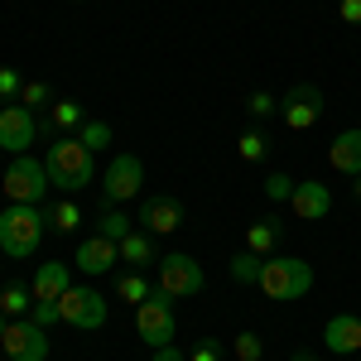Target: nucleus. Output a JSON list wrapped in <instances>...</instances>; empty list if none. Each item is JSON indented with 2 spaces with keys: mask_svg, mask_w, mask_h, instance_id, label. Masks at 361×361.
<instances>
[{
  "mask_svg": "<svg viewBox=\"0 0 361 361\" xmlns=\"http://www.w3.org/2000/svg\"><path fill=\"white\" fill-rule=\"evenodd\" d=\"M352 197H357V202H361V178H352Z\"/></svg>",
  "mask_w": 361,
  "mask_h": 361,
  "instance_id": "nucleus-37",
  "label": "nucleus"
},
{
  "mask_svg": "<svg viewBox=\"0 0 361 361\" xmlns=\"http://www.w3.org/2000/svg\"><path fill=\"white\" fill-rule=\"evenodd\" d=\"M145 188V164H140L135 154H116L106 173H102V193H106V207L116 202H130V197Z\"/></svg>",
  "mask_w": 361,
  "mask_h": 361,
  "instance_id": "nucleus-10",
  "label": "nucleus"
},
{
  "mask_svg": "<svg viewBox=\"0 0 361 361\" xmlns=\"http://www.w3.org/2000/svg\"><path fill=\"white\" fill-rule=\"evenodd\" d=\"M0 255H5V250H0Z\"/></svg>",
  "mask_w": 361,
  "mask_h": 361,
  "instance_id": "nucleus-41",
  "label": "nucleus"
},
{
  "mask_svg": "<svg viewBox=\"0 0 361 361\" xmlns=\"http://www.w3.org/2000/svg\"><path fill=\"white\" fill-rule=\"evenodd\" d=\"M44 231H49V212L34 202H10L0 212V250L10 260H29L44 241Z\"/></svg>",
  "mask_w": 361,
  "mask_h": 361,
  "instance_id": "nucleus-2",
  "label": "nucleus"
},
{
  "mask_svg": "<svg viewBox=\"0 0 361 361\" xmlns=\"http://www.w3.org/2000/svg\"><path fill=\"white\" fill-rule=\"evenodd\" d=\"M159 289H164L169 299H193V294L207 289V275H202V265H197L193 255L169 250V255H159Z\"/></svg>",
  "mask_w": 361,
  "mask_h": 361,
  "instance_id": "nucleus-6",
  "label": "nucleus"
},
{
  "mask_svg": "<svg viewBox=\"0 0 361 361\" xmlns=\"http://www.w3.org/2000/svg\"><path fill=\"white\" fill-rule=\"evenodd\" d=\"M135 333L145 337V347H169V342H173L178 323H173V299H169L164 289H154V294L135 308Z\"/></svg>",
  "mask_w": 361,
  "mask_h": 361,
  "instance_id": "nucleus-7",
  "label": "nucleus"
},
{
  "mask_svg": "<svg viewBox=\"0 0 361 361\" xmlns=\"http://www.w3.org/2000/svg\"><path fill=\"white\" fill-rule=\"evenodd\" d=\"M337 15L342 25H361V0H337Z\"/></svg>",
  "mask_w": 361,
  "mask_h": 361,
  "instance_id": "nucleus-35",
  "label": "nucleus"
},
{
  "mask_svg": "<svg viewBox=\"0 0 361 361\" xmlns=\"http://www.w3.org/2000/svg\"><path fill=\"white\" fill-rule=\"evenodd\" d=\"M106 299L92 289V284H73L63 299H58V323H68V328H78V333H97V328H106Z\"/></svg>",
  "mask_w": 361,
  "mask_h": 361,
  "instance_id": "nucleus-5",
  "label": "nucleus"
},
{
  "mask_svg": "<svg viewBox=\"0 0 361 361\" xmlns=\"http://www.w3.org/2000/svg\"><path fill=\"white\" fill-rule=\"evenodd\" d=\"M97 231H102L106 241H116V246H121V241H126V236H130L135 226H130V217H126L121 207H106V212L97 217Z\"/></svg>",
  "mask_w": 361,
  "mask_h": 361,
  "instance_id": "nucleus-24",
  "label": "nucleus"
},
{
  "mask_svg": "<svg viewBox=\"0 0 361 361\" xmlns=\"http://www.w3.org/2000/svg\"><path fill=\"white\" fill-rule=\"evenodd\" d=\"M236 154H241V159H246V164H260V159H265V154H270V140L260 135V130H246V135L236 140Z\"/></svg>",
  "mask_w": 361,
  "mask_h": 361,
  "instance_id": "nucleus-27",
  "label": "nucleus"
},
{
  "mask_svg": "<svg viewBox=\"0 0 361 361\" xmlns=\"http://www.w3.org/2000/svg\"><path fill=\"white\" fill-rule=\"evenodd\" d=\"M149 294H154V289H149V279L140 275V270H126V275L116 279V299H126V304H145V299H149Z\"/></svg>",
  "mask_w": 361,
  "mask_h": 361,
  "instance_id": "nucleus-23",
  "label": "nucleus"
},
{
  "mask_svg": "<svg viewBox=\"0 0 361 361\" xmlns=\"http://www.w3.org/2000/svg\"><path fill=\"white\" fill-rule=\"evenodd\" d=\"M328 164L347 178H361V130H342V135L328 145Z\"/></svg>",
  "mask_w": 361,
  "mask_h": 361,
  "instance_id": "nucleus-17",
  "label": "nucleus"
},
{
  "mask_svg": "<svg viewBox=\"0 0 361 361\" xmlns=\"http://www.w3.org/2000/svg\"><path fill=\"white\" fill-rule=\"evenodd\" d=\"M357 357H361V352H357Z\"/></svg>",
  "mask_w": 361,
  "mask_h": 361,
  "instance_id": "nucleus-42",
  "label": "nucleus"
},
{
  "mask_svg": "<svg viewBox=\"0 0 361 361\" xmlns=\"http://www.w3.org/2000/svg\"><path fill=\"white\" fill-rule=\"evenodd\" d=\"M0 347L10 361H49V328H39L34 318H10Z\"/></svg>",
  "mask_w": 361,
  "mask_h": 361,
  "instance_id": "nucleus-9",
  "label": "nucleus"
},
{
  "mask_svg": "<svg viewBox=\"0 0 361 361\" xmlns=\"http://www.w3.org/2000/svg\"><path fill=\"white\" fill-rule=\"evenodd\" d=\"M279 121H284V130H294V135L313 130V126L323 121V92H318L313 82L289 87L284 102H279Z\"/></svg>",
  "mask_w": 361,
  "mask_h": 361,
  "instance_id": "nucleus-8",
  "label": "nucleus"
},
{
  "mask_svg": "<svg viewBox=\"0 0 361 361\" xmlns=\"http://www.w3.org/2000/svg\"><path fill=\"white\" fill-rule=\"evenodd\" d=\"M44 212H49V226H54L58 236H68V231H78V226H82V207H78L73 197H63V202L44 207Z\"/></svg>",
  "mask_w": 361,
  "mask_h": 361,
  "instance_id": "nucleus-22",
  "label": "nucleus"
},
{
  "mask_svg": "<svg viewBox=\"0 0 361 361\" xmlns=\"http://www.w3.org/2000/svg\"><path fill=\"white\" fill-rule=\"evenodd\" d=\"M39 135V116L29 106H0V149L5 154H29V145Z\"/></svg>",
  "mask_w": 361,
  "mask_h": 361,
  "instance_id": "nucleus-11",
  "label": "nucleus"
},
{
  "mask_svg": "<svg viewBox=\"0 0 361 361\" xmlns=\"http://www.w3.org/2000/svg\"><path fill=\"white\" fill-rule=\"evenodd\" d=\"M154 361H188V352L178 342H169V347H154Z\"/></svg>",
  "mask_w": 361,
  "mask_h": 361,
  "instance_id": "nucleus-36",
  "label": "nucleus"
},
{
  "mask_svg": "<svg viewBox=\"0 0 361 361\" xmlns=\"http://www.w3.org/2000/svg\"><path fill=\"white\" fill-rule=\"evenodd\" d=\"M78 140H82L87 149L97 154V149H106V145H111V126H106V121H82V130H78Z\"/></svg>",
  "mask_w": 361,
  "mask_h": 361,
  "instance_id": "nucleus-28",
  "label": "nucleus"
},
{
  "mask_svg": "<svg viewBox=\"0 0 361 361\" xmlns=\"http://www.w3.org/2000/svg\"><path fill=\"white\" fill-rule=\"evenodd\" d=\"M294 183H299V178H289V173H270V178H265V197H270V202H289V197H294Z\"/></svg>",
  "mask_w": 361,
  "mask_h": 361,
  "instance_id": "nucleus-31",
  "label": "nucleus"
},
{
  "mask_svg": "<svg viewBox=\"0 0 361 361\" xmlns=\"http://www.w3.org/2000/svg\"><path fill=\"white\" fill-rule=\"evenodd\" d=\"M279 236H284V222H279V217H260V222L246 226V250H255V255H275Z\"/></svg>",
  "mask_w": 361,
  "mask_h": 361,
  "instance_id": "nucleus-19",
  "label": "nucleus"
},
{
  "mask_svg": "<svg viewBox=\"0 0 361 361\" xmlns=\"http://www.w3.org/2000/svg\"><path fill=\"white\" fill-rule=\"evenodd\" d=\"M140 231H149V236H173L178 226H183V202L169 193H154L140 202Z\"/></svg>",
  "mask_w": 361,
  "mask_h": 361,
  "instance_id": "nucleus-12",
  "label": "nucleus"
},
{
  "mask_svg": "<svg viewBox=\"0 0 361 361\" xmlns=\"http://www.w3.org/2000/svg\"><path fill=\"white\" fill-rule=\"evenodd\" d=\"M5 323H10V318H5V313H0V337H5Z\"/></svg>",
  "mask_w": 361,
  "mask_h": 361,
  "instance_id": "nucleus-39",
  "label": "nucleus"
},
{
  "mask_svg": "<svg viewBox=\"0 0 361 361\" xmlns=\"http://www.w3.org/2000/svg\"><path fill=\"white\" fill-rule=\"evenodd\" d=\"M294 361H318V357H313V352H299V357H294Z\"/></svg>",
  "mask_w": 361,
  "mask_h": 361,
  "instance_id": "nucleus-38",
  "label": "nucleus"
},
{
  "mask_svg": "<svg viewBox=\"0 0 361 361\" xmlns=\"http://www.w3.org/2000/svg\"><path fill=\"white\" fill-rule=\"evenodd\" d=\"M116 260H121V246H116V241H106L102 231H92L82 246H78V255H73V265H78L87 279H92V275H106V270H116Z\"/></svg>",
  "mask_w": 361,
  "mask_h": 361,
  "instance_id": "nucleus-14",
  "label": "nucleus"
},
{
  "mask_svg": "<svg viewBox=\"0 0 361 361\" xmlns=\"http://www.w3.org/2000/svg\"><path fill=\"white\" fill-rule=\"evenodd\" d=\"M82 121H87V116H82V106L63 97V102H54V106L44 111L39 130H49V135H78V130H82Z\"/></svg>",
  "mask_w": 361,
  "mask_h": 361,
  "instance_id": "nucleus-18",
  "label": "nucleus"
},
{
  "mask_svg": "<svg viewBox=\"0 0 361 361\" xmlns=\"http://www.w3.org/2000/svg\"><path fill=\"white\" fill-rule=\"evenodd\" d=\"M92 159H97V154H92L78 135H54L49 154H44L49 183H54L58 193H82L87 183H92V173H97V164H92Z\"/></svg>",
  "mask_w": 361,
  "mask_h": 361,
  "instance_id": "nucleus-1",
  "label": "nucleus"
},
{
  "mask_svg": "<svg viewBox=\"0 0 361 361\" xmlns=\"http://www.w3.org/2000/svg\"><path fill=\"white\" fill-rule=\"evenodd\" d=\"M121 260H130V270L159 265V255H154V236H149V231H130V236L121 241Z\"/></svg>",
  "mask_w": 361,
  "mask_h": 361,
  "instance_id": "nucleus-20",
  "label": "nucleus"
},
{
  "mask_svg": "<svg viewBox=\"0 0 361 361\" xmlns=\"http://www.w3.org/2000/svg\"><path fill=\"white\" fill-rule=\"evenodd\" d=\"M231 352H236V361H260V357H265V342H260L255 333H236Z\"/></svg>",
  "mask_w": 361,
  "mask_h": 361,
  "instance_id": "nucleus-30",
  "label": "nucleus"
},
{
  "mask_svg": "<svg viewBox=\"0 0 361 361\" xmlns=\"http://www.w3.org/2000/svg\"><path fill=\"white\" fill-rule=\"evenodd\" d=\"M289 207H294L299 222H323V217L333 212V188H328L323 178H304V183H294Z\"/></svg>",
  "mask_w": 361,
  "mask_h": 361,
  "instance_id": "nucleus-13",
  "label": "nucleus"
},
{
  "mask_svg": "<svg viewBox=\"0 0 361 361\" xmlns=\"http://www.w3.org/2000/svg\"><path fill=\"white\" fill-rule=\"evenodd\" d=\"M0 188L10 202H34V207H44V197H49V169L44 159H29V154H15L10 169H5V178H0Z\"/></svg>",
  "mask_w": 361,
  "mask_h": 361,
  "instance_id": "nucleus-4",
  "label": "nucleus"
},
{
  "mask_svg": "<svg viewBox=\"0 0 361 361\" xmlns=\"http://www.w3.org/2000/svg\"><path fill=\"white\" fill-rule=\"evenodd\" d=\"M73 5H87V0H73Z\"/></svg>",
  "mask_w": 361,
  "mask_h": 361,
  "instance_id": "nucleus-40",
  "label": "nucleus"
},
{
  "mask_svg": "<svg viewBox=\"0 0 361 361\" xmlns=\"http://www.w3.org/2000/svg\"><path fill=\"white\" fill-rule=\"evenodd\" d=\"M49 102H54V87H49V82H39V78H34V82H25L20 106H29V111L39 116V111H49Z\"/></svg>",
  "mask_w": 361,
  "mask_h": 361,
  "instance_id": "nucleus-26",
  "label": "nucleus"
},
{
  "mask_svg": "<svg viewBox=\"0 0 361 361\" xmlns=\"http://www.w3.org/2000/svg\"><path fill=\"white\" fill-rule=\"evenodd\" d=\"M188 361H222V347L217 342H197L193 352H188Z\"/></svg>",
  "mask_w": 361,
  "mask_h": 361,
  "instance_id": "nucleus-34",
  "label": "nucleus"
},
{
  "mask_svg": "<svg viewBox=\"0 0 361 361\" xmlns=\"http://www.w3.org/2000/svg\"><path fill=\"white\" fill-rule=\"evenodd\" d=\"M29 318H34L39 328H54V323H58V304H44V299H34V308H29Z\"/></svg>",
  "mask_w": 361,
  "mask_h": 361,
  "instance_id": "nucleus-33",
  "label": "nucleus"
},
{
  "mask_svg": "<svg viewBox=\"0 0 361 361\" xmlns=\"http://www.w3.org/2000/svg\"><path fill=\"white\" fill-rule=\"evenodd\" d=\"M323 347H328L333 357H357L361 352V318L357 313H337V318H328Z\"/></svg>",
  "mask_w": 361,
  "mask_h": 361,
  "instance_id": "nucleus-15",
  "label": "nucleus"
},
{
  "mask_svg": "<svg viewBox=\"0 0 361 361\" xmlns=\"http://www.w3.org/2000/svg\"><path fill=\"white\" fill-rule=\"evenodd\" d=\"M29 289H34V299H44V304H58L68 289H73V270L63 265V260H44L34 279H29Z\"/></svg>",
  "mask_w": 361,
  "mask_h": 361,
  "instance_id": "nucleus-16",
  "label": "nucleus"
},
{
  "mask_svg": "<svg viewBox=\"0 0 361 361\" xmlns=\"http://www.w3.org/2000/svg\"><path fill=\"white\" fill-rule=\"evenodd\" d=\"M255 289H260L265 299H275V304L304 299L308 289H313V265H308V260H294V255H265Z\"/></svg>",
  "mask_w": 361,
  "mask_h": 361,
  "instance_id": "nucleus-3",
  "label": "nucleus"
},
{
  "mask_svg": "<svg viewBox=\"0 0 361 361\" xmlns=\"http://www.w3.org/2000/svg\"><path fill=\"white\" fill-rule=\"evenodd\" d=\"M29 308H34V289H29L25 279H10L0 289V313L5 318H29Z\"/></svg>",
  "mask_w": 361,
  "mask_h": 361,
  "instance_id": "nucleus-21",
  "label": "nucleus"
},
{
  "mask_svg": "<svg viewBox=\"0 0 361 361\" xmlns=\"http://www.w3.org/2000/svg\"><path fill=\"white\" fill-rule=\"evenodd\" d=\"M246 111L255 116V121H265V116H275V111H279V102H275V97H270V92H250Z\"/></svg>",
  "mask_w": 361,
  "mask_h": 361,
  "instance_id": "nucleus-32",
  "label": "nucleus"
},
{
  "mask_svg": "<svg viewBox=\"0 0 361 361\" xmlns=\"http://www.w3.org/2000/svg\"><path fill=\"white\" fill-rule=\"evenodd\" d=\"M260 265H265V255L241 250V255H231V265H226V270H231V279H236V284H255V279H260Z\"/></svg>",
  "mask_w": 361,
  "mask_h": 361,
  "instance_id": "nucleus-25",
  "label": "nucleus"
},
{
  "mask_svg": "<svg viewBox=\"0 0 361 361\" xmlns=\"http://www.w3.org/2000/svg\"><path fill=\"white\" fill-rule=\"evenodd\" d=\"M20 92H25L20 68H0V106H15V102H20Z\"/></svg>",
  "mask_w": 361,
  "mask_h": 361,
  "instance_id": "nucleus-29",
  "label": "nucleus"
}]
</instances>
